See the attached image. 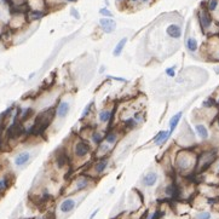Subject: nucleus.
I'll use <instances>...</instances> for the list:
<instances>
[{"instance_id":"nucleus-23","label":"nucleus","mask_w":219,"mask_h":219,"mask_svg":"<svg viewBox=\"0 0 219 219\" xmlns=\"http://www.w3.org/2000/svg\"><path fill=\"white\" fill-rule=\"evenodd\" d=\"M88 185V179L85 178V177H80V179L78 180V184H76V189H85L86 187Z\"/></svg>"},{"instance_id":"nucleus-34","label":"nucleus","mask_w":219,"mask_h":219,"mask_svg":"<svg viewBox=\"0 0 219 219\" xmlns=\"http://www.w3.org/2000/svg\"><path fill=\"white\" fill-rule=\"evenodd\" d=\"M70 12H72V15H73L74 17L76 18V19H79V18H80V15H79V12H78L75 9H72V11H70Z\"/></svg>"},{"instance_id":"nucleus-18","label":"nucleus","mask_w":219,"mask_h":219,"mask_svg":"<svg viewBox=\"0 0 219 219\" xmlns=\"http://www.w3.org/2000/svg\"><path fill=\"white\" fill-rule=\"evenodd\" d=\"M91 139H92V143H93V144L99 145V144H102V142L104 141V136H103L101 132L93 131L92 134H91Z\"/></svg>"},{"instance_id":"nucleus-21","label":"nucleus","mask_w":219,"mask_h":219,"mask_svg":"<svg viewBox=\"0 0 219 219\" xmlns=\"http://www.w3.org/2000/svg\"><path fill=\"white\" fill-rule=\"evenodd\" d=\"M187 48L190 52H195L197 50V41H196L195 38H189L187 40Z\"/></svg>"},{"instance_id":"nucleus-4","label":"nucleus","mask_w":219,"mask_h":219,"mask_svg":"<svg viewBox=\"0 0 219 219\" xmlns=\"http://www.w3.org/2000/svg\"><path fill=\"white\" fill-rule=\"evenodd\" d=\"M199 21L201 24L202 30H207L211 26H212V17L209 15V12L207 10H201L199 12Z\"/></svg>"},{"instance_id":"nucleus-8","label":"nucleus","mask_w":219,"mask_h":219,"mask_svg":"<svg viewBox=\"0 0 219 219\" xmlns=\"http://www.w3.org/2000/svg\"><path fill=\"white\" fill-rule=\"evenodd\" d=\"M156 182H158V173L156 172H149V173H146L144 177H143V179H142V183L145 185V187H153V185H155L156 184Z\"/></svg>"},{"instance_id":"nucleus-12","label":"nucleus","mask_w":219,"mask_h":219,"mask_svg":"<svg viewBox=\"0 0 219 219\" xmlns=\"http://www.w3.org/2000/svg\"><path fill=\"white\" fill-rule=\"evenodd\" d=\"M182 115H183V113L182 112H179V113H177L175 115L171 117V120H170V133H171V136H172V133L175 132V127L178 126V124H179V121H180V119H182Z\"/></svg>"},{"instance_id":"nucleus-2","label":"nucleus","mask_w":219,"mask_h":219,"mask_svg":"<svg viewBox=\"0 0 219 219\" xmlns=\"http://www.w3.org/2000/svg\"><path fill=\"white\" fill-rule=\"evenodd\" d=\"M90 151H91V145L88 144L86 141H84V139L78 141L76 144H75V146H74L75 156L80 158V159L87 156L88 154H90Z\"/></svg>"},{"instance_id":"nucleus-14","label":"nucleus","mask_w":219,"mask_h":219,"mask_svg":"<svg viewBox=\"0 0 219 219\" xmlns=\"http://www.w3.org/2000/svg\"><path fill=\"white\" fill-rule=\"evenodd\" d=\"M117 138H119V134H117L116 132L110 131L104 136V142H105L108 145H113V144H115L117 142Z\"/></svg>"},{"instance_id":"nucleus-32","label":"nucleus","mask_w":219,"mask_h":219,"mask_svg":"<svg viewBox=\"0 0 219 219\" xmlns=\"http://www.w3.org/2000/svg\"><path fill=\"white\" fill-rule=\"evenodd\" d=\"M137 122H139V121H143V116H142V114L139 113V112H137L136 114H134V117H133Z\"/></svg>"},{"instance_id":"nucleus-41","label":"nucleus","mask_w":219,"mask_h":219,"mask_svg":"<svg viewBox=\"0 0 219 219\" xmlns=\"http://www.w3.org/2000/svg\"><path fill=\"white\" fill-rule=\"evenodd\" d=\"M218 172H219V166H218Z\"/></svg>"},{"instance_id":"nucleus-7","label":"nucleus","mask_w":219,"mask_h":219,"mask_svg":"<svg viewBox=\"0 0 219 219\" xmlns=\"http://www.w3.org/2000/svg\"><path fill=\"white\" fill-rule=\"evenodd\" d=\"M166 33L168 36H171L172 39H179L182 36V28L178 24H170L166 28Z\"/></svg>"},{"instance_id":"nucleus-13","label":"nucleus","mask_w":219,"mask_h":219,"mask_svg":"<svg viewBox=\"0 0 219 219\" xmlns=\"http://www.w3.org/2000/svg\"><path fill=\"white\" fill-rule=\"evenodd\" d=\"M126 44H127V38H122V39L117 43L116 46H115V48H114V51H113L114 57H119V56L122 53V51H124V48H125Z\"/></svg>"},{"instance_id":"nucleus-28","label":"nucleus","mask_w":219,"mask_h":219,"mask_svg":"<svg viewBox=\"0 0 219 219\" xmlns=\"http://www.w3.org/2000/svg\"><path fill=\"white\" fill-rule=\"evenodd\" d=\"M99 14L102 16H104V17H108V18H112V17H113V14H112L108 9H105V7H103V9L99 10Z\"/></svg>"},{"instance_id":"nucleus-40","label":"nucleus","mask_w":219,"mask_h":219,"mask_svg":"<svg viewBox=\"0 0 219 219\" xmlns=\"http://www.w3.org/2000/svg\"><path fill=\"white\" fill-rule=\"evenodd\" d=\"M217 104H218V105H219V99H218V101H217Z\"/></svg>"},{"instance_id":"nucleus-9","label":"nucleus","mask_w":219,"mask_h":219,"mask_svg":"<svg viewBox=\"0 0 219 219\" xmlns=\"http://www.w3.org/2000/svg\"><path fill=\"white\" fill-rule=\"evenodd\" d=\"M171 137L170 131H160L155 137H154V143L156 145H162L163 143L167 142V139Z\"/></svg>"},{"instance_id":"nucleus-16","label":"nucleus","mask_w":219,"mask_h":219,"mask_svg":"<svg viewBox=\"0 0 219 219\" xmlns=\"http://www.w3.org/2000/svg\"><path fill=\"white\" fill-rule=\"evenodd\" d=\"M108 158H102L101 160L97 161V163L95 165V171L97 172V173H103L104 171H105V168H107V166H108Z\"/></svg>"},{"instance_id":"nucleus-10","label":"nucleus","mask_w":219,"mask_h":219,"mask_svg":"<svg viewBox=\"0 0 219 219\" xmlns=\"http://www.w3.org/2000/svg\"><path fill=\"white\" fill-rule=\"evenodd\" d=\"M74 207H75V201H74L73 199H67V200H64V201L61 204L59 209H61V212H63V213H69V212L73 211Z\"/></svg>"},{"instance_id":"nucleus-20","label":"nucleus","mask_w":219,"mask_h":219,"mask_svg":"<svg viewBox=\"0 0 219 219\" xmlns=\"http://www.w3.org/2000/svg\"><path fill=\"white\" fill-rule=\"evenodd\" d=\"M45 16L44 11H39V10H33V11H29L28 14V17H29L30 21H34V19H40L41 17Z\"/></svg>"},{"instance_id":"nucleus-25","label":"nucleus","mask_w":219,"mask_h":219,"mask_svg":"<svg viewBox=\"0 0 219 219\" xmlns=\"http://www.w3.org/2000/svg\"><path fill=\"white\" fill-rule=\"evenodd\" d=\"M92 107H93V102L88 103L87 105H86V108L84 109V112H82V114H81V119H85V117L87 116L88 114L91 113V110H92Z\"/></svg>"},{"instance_id":"nucleus-29","label":"nucleus","mask_w":219,"mask_h":219,"mask_svg":"<svg viewBox=\"0 0 219 219\" xmlns=\"http://www.w3.org/2000/svg\"><path fill=\"white\" fill-rule=\"evenodd\" d=\"M175 67H171V68H167L166 69V75L170 76V78H173L175 75Z\"/></svg>"},{"instance_id":"nucleus-17","label":"nucleus","mask_w":219,"mask_h":219,"mask_svg":"<svg viewBox=\"0 0 219 219\" xmlns=\"http://www.w3.org/2000/svg\"><path fill=\"white\" fill-rule=\"evenodd\" d=\"M34 115V109L32 108H27L21 112V117H19V121L21 122H24V121H28L30 117Z\"/></svg>"},{"instance_id":"nucleus-24","label":"nucleus","mask_w":219,"mask_h":219,"mask_svg":"<svg viewBox=\"0 0 219 219\" xmlns=\"http://www.w3.org/2000/svg\"><path fill=\"white\" fill-rule=\"evenodd\" d=\"M9 187H10V182H9V178H7V177H4V178H1V179H0V192L5 191V190L7 189Z\"/></svg>"},{"instance_id":"nucleus-39","label":"nucleus","mask_w":219,"mask_h":219,"mask_svg":"<svg viewBox=\"0 0 219 219\" xmlns=\"http://www.w3.org/2000/svg\"><path fill=\"white\" fill-rule=\"evenodd\" d=\"M131 2H136V1H138V0H130Z\"/></svg>"},{"instance_id":"nucleus-35","label":"nucleus","mask_w":219,"mask_h":219,"mask_svg":"<svg viewBox=\"0 0 219 219\" xmlns=\"http://www.w3.org/2000/svg\"><path fill=\"white\" fill-rule=\"evenodd\" d=\"M97 213H98V209H96V211H95V212H93V213H92V214H91V217H90V219H93V218H95V217H96V214H97Z\"/></svg>"},{"instance_id":"nucleus-31","label":"nucleus","mask_w":219,"mask_h":219,"mask_svg":"<svg viewBox=\"0 0 219 219\" xmlns=\"http://www.w3.org/2000/svg\"><path fill=\"white\" fill-rule=\"evenodd\" d=\"M213 104H216V102L213 101V98H208L207 101L204 102V107H212Z\"/></svg>"},{"instance_id":"nucleus-36","label":"nucleus","mask_w":219,"mask_h":219,"mask_svg":"<svg viewBox=\"0 0 219 219\" xmlns=\"http://www.w3.org/2000/svg\"><path fill=\"white\" fill-rule=\"evenodd\" d=\"M67 2H75V1H78V0H65Z\"/></svg>"},{"instance_id":"nucleus-11","label":"nucleus","mask_w":219,"mask_h":219,"mask_svg":"<svg viewBox=\"0 0 219 219\" xmlns=\"http://www.w3.org/2000/svg\"><path fill=\"white\" fill-rule=\"evenodd\" d=\"M67 163H68V156H67L64 150H61L56 156V165H57L58 168H63Z\"/></svg>"},{"instance_id":"nucleus-37","label":"nucleus","mask_w":219,"mask_h":219,"mask_svg":"<svg viewBox=\"0 0 219 219\" xmlns=\"http://www.w3.org/2000/svg\"><path fill=\"white\" fill-rule=\"evenodd\" d=\"M217 124H218V127H219V116L217 117Z\"/></svg>"},{"instance_id":"nucleus-22","label":"nucleus","mask_w":219,"mask_h":219,"mask_svg":"<svg viewBox=\"0 0 219 219\" xmlns=\"http://www.w3.org/2000/svg\"><path fill=\"white\" fill-rule=\"evenodd\" d=\"M124 125H125V130H133L134 127H137L138 122H137L134 119L130 117V119H126V120H125Z\"/></svg>"},{"instance_id":"nucleus-33","label":"nucleus","mask_w":219,"mask_h":219,"mask_svg":"<svg viewBox=\"0 0 219 219\" xmlns=\"http://www.w3.org/2000/svg\"><path fill=\"white\" fill-rule=\"evenodd\" d=\"M163 216V213L161 212V211H156L155 213H154V216L151 217V219H159V218H161Z\"/></svg>"},{"instance_id":"nucleus-3","label":"nucleus","mask_w":219,"mask_h":219,"mask_svg":"<svg viewBox=\"0 0 219 219\" xmlns=\"http://www.w3.org/2000/svg\"><path fill=\"white\" fill-rule=\"evenodd\" d=\"M99 26L102 27L104 33H107V34H110L116 29V22L113 18H108V17H104V18L99 19Z\"/></svg>"},{"instance_id":"nucleus-26","label":"nucleus","mask_w":219,"mask_h":219,"mask_svg":"<svg viewBox=\"0 0 219 219\" xmlns=\"http://www.w3.org/2000/svg\"><path fill=\"white\" fill-rule=\"evenodd\" d=\"M212 218V214L209 212H201L196 216V219H211Z\"/></svg>"},{"instance_id":"nucleus-5","label":"nucleus","mask_w":219,"mask_h":219,"mask_svg":"<svg viewBox=\"0 0 219 219\" xmlns=\"http://www.w3.org/2000/svg\"><path fill=\"white\" fill-rule=\"evenodd\" d=\"M70 112V104L65 101H61L58 103V107L56 108V114L58 115L59 119H65Z\"/></svg>"},{"instance_id":"nucleus-6","label":"nucleus","mask_w":219,"mask_h":219,"mask_svg":"<svg viewBox=\"0 0 219 219\" xmlns=\"http://www.w3.org/2000/svg\"><path fill=\"white\" fill-rule=\"evenodd\" d=\"M30 153L29 151H21L19 154H17L15 158V165L17 167H23L26 166L30 161Z\"/></svg>"},{"instance_id":"nucleus-38","label":"nucleus","mask_w":219,"mask_h":219,"mask_svg":"<svg viewBox=\"0 0 219 219\" xmlns=\"http://www.w3.org/2000/svg\"><path fill=\"white\" fill-rule=\"evenodd\" d=\"M141 1H142V2H148L149 0H141Z\"/></svg>"},{"instance_id":"nucleus-1","label":"nucleus","mask_w":219,"mask_h":219,"mask_svg":"<svg viewBox=\"0 0 219 219\" xmlns=\"http://www.w3.org/2000/svg\"><path fill=\"white\" fill-rule=\"evenodd\" d=\"M55 114H56L55 108H48L45 112L40 113L35 119L34 125L28 130V133H30V134H41L43 132L46 131V128L52 122V119L55 116Z\"/></svg>"},{"instance_id":"nucleus-30","label":"nucleus","mask_w":219,"mask_h":219,"mask_svg":"<svg viewBox=\"0 0 219 219\" xmlns=\"http://www.w3.org/2000/svg\"><path fill=\"white\" fill-rule=\"evenodd\" d=\"M108 79H113V80L121 81V82H127V80L125 78H117V76H113V75H108Z\"/></svg>"},{"instance_id":"nucleus-15","label":"nucleus","mask_w":219,"mask_h":219,"mask_svg":"<svg viewBox=\"0 0 219 219\" xmlns=\"http://www.w3.org/2000/svg\"><path fill=\"white\" fill-rule=\"evenodd\" d=\"M113 116V112L110 110V109H103L99 112V121L103 122V124H107V122H109L110 121V119Z\"/></svg>"},{"instance_id":"nucleus-27","label":"nucleus","mask_w":219,"mask_h":219,"mask_svg":"<svg viewBox=\"0 0 219 219\" xmlns=\"http://www.w3.org/2000/svg\"><path fill=\"white\" fill-rule=\"evenodd\" d=\"M218 7V0H211L208 2V10L209 11H214Z\"/></svg>"},{"instance_id":"nucleus-19","label":"nucleus","mask_w":219,"mask_h":219,"mask_svg":"<svg viewBox=\"0 0 219 219\" xmlns=\"http://www.w3.org/2000/svg\"><path fill=\"white\" fill-rule=\"evenodd\" d=\"M195 130H196L197 134H199L202 139H207V138H208V130L206 128L204 125H201V124L196 125V126H195Z\"/></svg>"}]
</instances>
